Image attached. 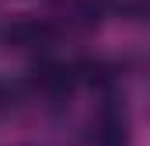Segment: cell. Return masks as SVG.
Here are the masks:
<instances>
[{"label":"cell","instance_id":"6da1fadb","mask_svg":"<svg viewBox=\"0 0 150 146\" xmlns=\"http://www.w3.org/2000/svg\"><path fill=\"white\" fill-rule=\"evenodd\" d=\"M4 38L14 49H49L56 42V28L49 21H38V18H21L4 32Z\"/></svg>","mask_w":150,"mask_h":146},{"label":"cell","instance_id":"7a4b0ae2","mask_svg":"<svg viewBox=\"0 0 150 146\" xmlns=\"http://www.w3.org/2000/svg\"><path fill=\"white\" fill-rule=\"evenodd\" d=\"M94 146H129V129L122 115H101L94 129Z\"/></svg>","mask_w":150,"mask_h":146},{"label":"cell","instance_id":"3957f363","mask_svg":"<svg viewBox=\"0 0 150 146\" xmlns=\"http://www.w3.org/2000/svg\"><path fill=\"white\" fill-rule=\"evenodd\" d=\"M94 4L108 14H122V18H140L143 14V0H94Z\"/></svg>","mask_w":150,"mask_h":146},{"label":"cell","instance_id":"277c9868","mask_svg":"<svg viewBox=\"0 0 150 146\" xmlns=\"http://www.w3.org/2000/svg\"><path fill=\"white\" fill-rule=\"evenodd\" d=\"M11 105H14V84L0 80V111H7Z\"/></svg>","mask_w":150,"mask_h":146}]
</instances>
